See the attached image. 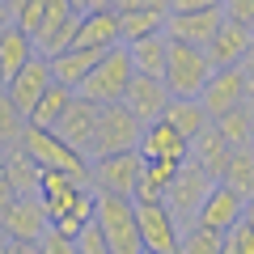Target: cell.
<instances>
[{
    "mask_svg": "<svg viewBox=\"0 0 254 254\" xmlns=\"http://www.w3.org/2000/svg\"><path fill=\"white\" fill-rule=\"evenodd\" d=\"M131 76H136V68H131L127 47H110V51L98 60V68L85 76V85L76 89V98L93 102V106H119V102L127 98Z\"/></svg>",
    "mask_w": 254,
    "mask_h": 254,
    "instance_id": "obj_1",
    "label": "cell"
},
{
    "mask_svg": "<svg viewBox=\"0 0 254 254\" xmlns=\"http://www.w3.org/2000/svg\"><path fill=\"white\" fill-rule=\"evenodd\" d=\"M17 148L38 165V170H60V174H72V178H89V157H81L76 148H68V144L51 131V127L26 123Z\"/></svg>",
    "mask_w": 254,
    "mask_h": 254,
    "instance_id": "obj_2",
    "label": "cell"
},
{
    "mask_svg": "<svg viewBox=\"0 0 254 254\" xmlns=\"http://www.w3.org/2000/svg\"><path fill=\"white\" fill-rule=\"evenodd\" d=\"M212 60L208 51L199 47H187V43H170V60H165V76L161 85L170 89V98H199L203 85L212 81Z\"/></svg>",
    "mask_w": 254,
    "mask_h": 254,
    "instance_id": "obj_3",
    "label": "cell"
},
{
    "mask_svg": "<svg viewBox=\"0 0 254 254\" xmlns=\"http://www.w3.org/2000/svg\"><path fill=\"white\" fill-rule=\"evenodd\" d=\"M140 140H144V123L123 102L119 106H102L98 131H93V144H89V161L115 157V153H140Z\"/></svg>",
    "mask_w": 254,
    "mask_h": 254,
    "instance_id": "obj_4",
    "label": "cell"
},
{
    "mask_svg": "<svg viewBox=\"0 0 254 254\" xmlns=\"http://www.w3.org/2000/svg\"><path fill=\"white\" fill-rule=\"evenodd\" d=\"M93 195H98V190H93ZM93 220H98L110 254H144V246H140V225H136V203H131V199L98 195V212H93Z\"/></svg>",
    "mask_w": 254,
    "mask_h": 254,
    "instance_id": "obj_5",
    "label": "cell"
},
{
    "mask_svg": "<svg viewBox=\"0 0 254 254\" xmlns=\"http://www.w3.org/2000/svg\"><path fill=\"white\" fill-rule=\"evenodd\" d=\"M212 187H216V178H212L203 165L182 161V170H178V178H174V187L165 190V208H170V216L178 220L182 233H187V229H195V216H199L203 199L212 195Z\"/></svg>",
    "mask_w": 254,
    "mask_h": 254,
    "instance_id": "obj_6",
    "label": "cell"
},
{
    "mask_svg": "<svg viewBox=\"0 0 254 254\" xmlns=\"http://www.w3.org/2000/svg\"><path fill=\"white\" fill-rule=\"evenodd\" d=\"M140 174H144V157L140 153H115V157H98L89 161V187L98 195H119V199H131L140 187Z\"/></svg>",
    "mask_w": 254,
    "mask_h": 254,
    "instance_id": "obj_7",
    "label": "cell"
},
{
    "mask_svg": "<svg viewBox=\"0 0 254 254\" xmlns=\"http://www.w3.org/2000/svg\"><path fill=\"white\" fill-rule=\"evenodd\" d=\"M199 102H203V110H208V119L216 123L220 115H229V110H237V106H254V85L246 81L242 68H216L212 81L203 85Z\"/></svg>",
    "mask_w": 254,
    "mask_h": 254,
    "instance_id": "obj_8",
    "label": "cell"
},
{
    "mask_svg": "<svg viewBox=\"0 0 254 254\" xmlns=\"http://www.w3.org/2000/svg\"><path fill=\"white\" fill-rule=\"evenodd\" d=\"M0 229L9 242H21V246H38L47 233H51V212L38 195H26V199H13V208L0 216Z\"/></svg>",
    "mask_w": 254,
    "mask_h": 254,
    "instance_id": "obj_9",
    "label": "cell"
},
{
    "mask_svg": "<svg viewBox=\"0 0 254 254\" xmlns=\"http://www.w3.org/2000/svg\"><path fill=\"white\" fill-rule=\"evenodd\" d=\"M136 225H140V246L144 254H178L182 229L170 216L165 203H136Z\"/></svg>",
    "mask_w": 254,
    "mask_h": 254,
    "instance_id": "obj_10",
    "label": "cell"
},
{
    "mask_svg": "<svg viewBox=\"0 0 254 254\" xmlns=\"http://www.w3.org/2000/svg\"><path fill=\"white\" fill-rule=\"evenodd\" d=\"M51 85H55V76H51V60H47V55H34V60H30L17 76L4 85V93L13 98V106H17L21 115H26V123H30L34 106L43 102V93L51 89Z\"/></svg>",
    "mask_w": 254,
    "mask_h": 254,
    "instance_id": "obj_11",
    "label": "cell"
},
{
    "mask_svg": "<svg viewBox=\"0 0 254 254\" xmlns=\"http://www.w3.org/2000/svg\"><path fill=\"white\" fill-rule=\"evenodd\" d=\"M98 119H102V106H93V102H85V98H72V106L60 115V123H55L51 131H55L68 148H76L81 157H89L93 131H98Z\"/></svg>",
    "mask_w": 254,
    "mask_h": 254,
    "instance_id": "obj_12",
    "label": "cell"
},
{
    "mask_svg": "<svg viewBox=\"0 0 254 254\" xmlns=\"http://www.w3.org/2000/svg\"><path fill=\"white\" fill-rule=\"evenodd\" d=\"M220 26H225V13L220 9H208V13H170V17H165V38L203 51V47L216 38Z\"/></svg>",
    "mask_w": 254,
    "mask_h": 254,
    "instance_id": "obj_13",
    "label": "cell"
},
{
    "mask_svg": "<svg viewBox=\"0 0 254 254\" xmlns=\"http://www.w3.org/2000/svg\"><path fill=\"white\" fill-rule=\"evenodd\" d=\"M242 216H246V199H242V195H233L225 182H216V187H212V195L203 199L195 225L208 229V233H220V237H225L233 225H242Z\"/></svg>",
    "mask_w": 254,
    "mask_h": 254,
    "instance_id": "obj_14",
    "label": "cell"
},
{
    "mask_svg": "<svg viewBox=\"0 0 254 254\" xmlns=\"http://www.w3.org/2000/svg\"><path fill=\"white\" fill-rule=\"evenodd\" d=\"M123 106L148 127V123H157V119L165 115V106H170V89H165L161 81H153V76H131Z\"/></svg>",
    "mask_w": 254,
    "mask_h": 254,
    "instance_id": "obj_15",
    "label": "cell"
},
{
    "mask_svg": "<svg viewBox=\"0 0 254 254\" xmlns=\"http://www.w3.org/2000/svg\"><path fill=\"white\" fill-rule=\"evenodd\" d=\"M140 157L144 161H190V140H182L165 119L144 127V140H140Z\"/></svg>",
    "mask_w": 254,
    "mask_h": 254,
    "instance_id": "obj_16",
    "label": "cell"
},
{
    "mask_svg": "<svg viewBox=\"0 0 254 254\" xmlns=\"http://www.w3.org/2000/svg\"><path fill=\"white\" fill-rule=\"evenodd\" d=\"M106 51H93V47H68V51H60V55H51V76H55V85H64V89H81L85 85V76L98 68V60Z\"/></svg>",
    "mask_w": 254,
    "mask_h": 254,
    "instance_id": "obj_17",
    "label": "cell"
},
{
    "mask_svg": "<svg viewBox=\"0 0 254 254\" xmlns=\"http://www.w3.org/2000/svg\"><path fill=\"white\" fill-rule=\"evenodd\" d=\"M254 47V30L246 26H233V21H225V26L216 30V38H212L203 51H208L212 68H237V64L246 60V51Z\"/></svg>",
    "mask_w": 254,
    "mask_h": 254,
    "instance_id": "obj_18",
    "label": "cell"
},
{
    "mask_svg": "<svg viewBox=\"0 0 254 254\" xmlns=\"http://www.w3.org/2000/svg\"><path fill=\"white\" fill-rule=\"evenodd\" d=\"M38 55V47H34V38L26 34V30L13 21V26H4L0 30V76H4V85L13 81V76L26 68L30 60Z\"/></svg>",
    "mask_w": 254,
    "mask_h": 254,
    "instance_id": "obj_19",
    "label": "cell"
},
{
    "mask_svg": "<svg viewBox=\"0 0 254 254\" xmlns=\"http://www.w3.org/2000/svg\"><path fill=\"white\" fill-rule=\"evenodd\" d=\"M72 47H93V51H110V47H123L119 34V13H85L81 26H76V43Z\"/></svg>",
    "mask_w": 254,
    "mask_h": 254,
    "instance_id": "obj_20",
    "label": "cell"
},
{
    "mask_svg": "<svg viewBox=\"0 0 254 254\" xmlns=\"http://www.w3.org/2000/svg\"><path fill=\"white\" fill-rule=\"evenodd\" d=\"M161 119L178 131L182 140H199L203 131L212 127V119H208V110H203L199 98H170V106H165Z\"/></svg>",
    "mask_w": 254,
    "mask_h": 254,
    "instance_id": "obj_21",
    "label": "cell"
},
{
    "mask_svg": "<svg viewBox=\"0 0 254 254\" xmlns=\"http://www.w3.org/2000/svg\"><path fill=\"white\" fill-rule=\"evenodd\" d=\"M182 165L178 161H144V174H140V187L131 195V203H165V190L174 187Z\"/></svg>",
    "mask_w": 254,
    "mask_h": 254,
    "instance_id": "obj_22",
    "label": "cell"
},
{
    "mask_svg": "<svg viewBox=\"0 0 254 254\" xmlns=\"http://www.w3.org/2000/svg\"><path fill=\"white\" fill-rule=\"evenodd\" d=\"M127 55H131L136 76H153V81H161V76H165V60H170V38H165V34L140 38V43L127 47Z\"/></svg>",
    "mask_w": 254,
    "mask_h": 254,
    "instance_id": "obj_23",
    "label": "cell"
},
{
    "mask_svg": "<svg viewBox=\"0 0 254 254\" xmlns=\"http://www.w3.org/2000/svg\"><path fill=\"white\" fill-rule=\"evenodd\" d=\"M229 153H233V148L225 144V136H220L216 127H208L199 140H190V161L203 165L216 182H220V174H225V165H229Z\"/></svg>",
    "mask_w": 254,
    "mask_h": 254,
    "instance_id": "obj_24",
    "label": "cell"
},
{
    "mask_svg": "<svg viewBox=\"0 0 254 254\" xmlns=\"http://www.w3.org/2000/svg\"><path fill=\"white\" fill-rule=\"evenodd\" d=\"M0 174L9 178V187L17 190L21 199H26V195H38V187H43V170H38V165L30 161L21 148H9V153H4V165H0Z\"/></svg>",
    "mask_w": 254,
    "mask_h": 254,
    "instance_id": "obj_25",
    "label": "cell"
},
{
    "mask_svg": "<svg viewBox=\"0 0 254 254\" xmlns=\"http://www.w3.org/2000/svg\"><path fill=\"white\" fill-rule=\"evenodd\" d=\"M220 182H225L233 195H242L246 203L254 199V144L229 153V165H225V174H220Z\"/></svg>",
    "mask_w": 254,
    "mask_h": 254,
    "instance_id": "obj_26",
    "label": "cell"
},
{
    "mask_svg": "<svg viewBox=\"0 0 254 254\" xmlns=\"http://www.w3.org/2000/svg\"><path fill=\"white\" fill-rule=\"evenodd\" d=\"M212 127L225 136L229 148H250V144H254V106H237V110H229V115H220Z\"/></svg>",
    "mask_w": 254,
    "mask_h": 254,
    "instance_id": "obj_27",
    "label": "cell"
},
{
    "mask_svg": "<svg viewBox=\"0 0 254 254\" xmlns=\"http://www.w3.org/2000/svg\"><path fill=\"white\" fill-rule=\"evenodd\" d=\"M119 34H123V47H131L140 38L165 34V17L161 13H119Z\"/></svg>",
    "mask_w": 254,
    "mask_h": 254,
    "instance_id": "obj_28",
    "label": "cell"
},
{
    "mask_svg": "<svg viewBox=\"0 0 254 254\" xmlns=\"http://www.w3.org/2000/svg\"><path fill=\"white\" fill-rule=\"evenodd\" d=\"M72 98H76L72 89H64V85H51V89L43 93V102L34 106L30 123H34V127H55V123H60V115L72 106Z\"/></svg>",
    "mask_w": 254,
    "mask_h": 254,
    "instance_id": "obj_29",
    "label": "cell"
},
{
    "mask_svg": "<svg viewBox=\"0 0 254 254\" xmlns=\"http://www.w3.org/2000/svg\"><path fill=\"white\" fill-rule=\"evenodd\" d=\"M21 131H26V115L13 106V98L0 89V148L9 153V148L21 144Z\"/></svg>",
    "mask_w": 254,
    "mask_h": 254,
    "instance_id": "obj_30",
    "label": "cell"
},
{
    "mask_svg": "<svg viewBox=\"0 0 254 254\" xmlns=\"http://www.w3.org/2000/svg\"><path fill=\"white\" fill-rule=\"evenodd\" d=\"M178 254H225V237L220 233H208V229H187L178 242Z\"/></svg>",
    "mask_w": 254,
    "mask_h": 254,
    "instance_id": "obj_31",
    "label": "cell"
},
{
    "mask_svg": "<svg viewBox=\"0 0 254 254\" xmlns=\"http://www.w3.org/2000/svg\"><path fill=\"white\" fill-rule=\"evenodd\" d=\"M220 13H225V21H233V26L254 30V0H220Z\"/></svg>",
    "mask_w": 254,
    "mask_h": 254,
    "instance_id": "obj_32",
    "label": "cell"
},
{
    "mask_svg": "<svg viewBox=\"0 0 254 254\" xmlns=\"http://www.w3.org/2000/svg\"><path fill=\"white\" fill-rule=\"evenodd\" d=\"M225 254H254V229L246 220L225 233Z\"/></svg>",
    "mask_w": 254,
    "mask_h": 254,
    "instance_id": "obj_33",
    "label": "cell"
},
{
    "mask_svg": "<svg viewBox=\"0 0 254 254\" xmlns=\"http://www.w3.org/2000/svg\"><path fill=\"white\" fill-rule=\"evenodd\" d=\"M76 254H110V246H106V237H102L98 220H93V225H85L81 233H76Z\"/></svg>",
    "mask_w": 254,
    "mask_h": 254,
    "instance_id": "obj_34",
    "label": "cell"
},
{
    "mask_svg": "<svg viewBox=\"0 0 254 254\" xmlns=\"http://www.w3.org/2000/svg\"><path fill=\"white\" fill-rule=\"evenodd\" d=\"M115 13H161V17H170V0H115Z\"/></svg>",
    "mask_w": 254,
    "mask_h": 254,
    "instance_id": "obj_35",
    "label": "cell"
},
{
    "mask_svg": "<svg viewBox=\"0 0 254 254\" xmlns=\"http://www.w3.org/2000/svg\"><path fill=\"white\" fill-rule=\"evenodd\" d=\"M38 246H43V254H76V242H72V237H60L55 229H51Z\"/></svg>",
    "mask_w": 254,
    "mask_h": 254,
    "instance_id": "obj_36",
    "label": "cell"
},
{
    "mask_svg": "<svg viewBox=\"0 0 254 254\" xmlns=\"http://www.w3.org/2000/svg\"><path fill=\"white\" fill-rule=\"evenodd\" d=\"M220 9V0H170V13H208Z\"/></svg>",
    "mask_w": 254,
    "mask_h": 254,
    "instance_id": "obj_37",
    "label": "cell"
},
{
    "mask_svg": "<svg viewBox=\"0 0 254 254\" xmlns=\"http://www.w3.org/2000/svg\"><path fill=\"white\" fill-rule=\"evenodd\" d=\"M13 199H17V190H13V187H9V178L0 174V216H4V212L13 208Z\"/></svg>",
    "mask_w": 254,
    "mask_h": 254,
    "instance_id": "obj_38",
    "label": "cell"
},
{
    "mask_svg": "<svg viewBox=\"0 0 254 254\" xmlns=\"http://www.w3.org/2000/svg\"><path fill=\"white\" fill-rule=\"evenodd\" d=\"M30 4H34V0H4V9H9V13H13V21H17V17H21V13H26V9H30Z\"/></svg>",
    "mask_w": 254,
    "mask_h": 254,
    "instance_id": "obj_39",
    "label": "cell"
},
{
    "mask_svg": "<svg viewBox=\"0 0 254 254\" xmlns=\"http://www.w3.org/2000/svg\"><path fill=\"white\" fill-rule=\"evenodd\" d=\"M9 254H43V246H21V242H9Z\"/></svg>",
    "mask_w": 254,
    "mask_h": 254,
    "instance_id": "obj_40",
    "label": "cell"
},
{
    "mask_svg": "<svg viewBox=\"0 0 254 254\" xmlns=\"http://www.w3.org/2000/svg\"><path fill=\"white\" fill-rule=\"evenodd\" d=\"M115 9V0H89V13H110Z\"/></svg>",
    "mask_w": 254,
    "mask_h": 254,
    "instance_id": "obj_41",
    "label": "cell"
},
{
    "mask_svg": "<svg viewBox=\"0 0 254 254\" xmlns=\"http://www.w3.org/2000/svg\"><path fill=\"white\" fill-rule=\"evenodd\" d=\"M68 9H72V13H81V17H85V13H89V0H68Z\"/></svg>",
    "mask_w": 254,
    "mask_h": 254,
    "instance_id": "obj_42",
    "label": "cell"
},
{
    "mask_svg": "<svg viewBox=\"0 0 254 254\" xmlns=\"http://www.w3.org/2000/svg\"><path fill=\"white\" fill-rule=\"evenodd\" d=\"M4 26H13V13L4 9V0H0V30H4Z\"/></svg>",
    "mask_w": 254,
    "mask_h": 254,
    "instance_id": "obj_43",
    "label": "cell"
},
{
    "mask_svg": "<svg viewBox=\"0 0 254 254\" xmlns=\"http://www.w3.org/2000/svg\"><path fill=\"white\" fill-rule=\"evenodd\" d=\"M242 220H246V225L254 229V203H246V216H242Z\"/></svg>",
    "mask_w": 254,
    "mask_h": 254,
    "instance_id": "obj_44",
    "label": "cell"
},
{
    "mask_svg": "<svg viewBox=\"0 0 254 254\" xmlns=\"http://www.w3.org/2000/svg\"><path fill=\"white\" fill-rule=\"evenodd\" d=\"M4 242H9V237H4V229H0V246H4Z\"/></svg>",
    "mask_w": 254,
    "mask_h": 254,
    "instance_id": "obj_45",
    "label": "cell"
},
{
    "mask_svg": "<svg viewBox=\"0 0 254 254\" xmlns=\"http://www.w3.org/2000/svg\"><path fill=\"white\" fill-rule=\"evenodd\" d=\"M0 254H9V242H4V246H0Z\"/></svg>",
    "mask_w": 254,
    "mask_h": 254,
    "instance_id": "obj_46",
    "label": "cell"
},
{
    "mask_svg": "<svg viewBox=\"0 0 254 254\" xmlns=\"http://www.w3.org/2000/svg\"><path fill=\"white\" fill-rule=\"evenodd\" d=\"M0 165H4V148H0Z\"/></svg>",
    "mask_w": 254,
    "mask_h": 254,
    "instance_id": "obj_47",
    "label": "cell"
},
{
    "mask_svg": "<svg viewBox=\"0 0 254 254\" xmlns=\"http://www.w3.org/2000/svg\"><path fill=\"white\" fill-rule=\"evenodd\" d=\"M0 89H4V76H0Z\"/></svg>",
    "mask_w": 254,
    "mask_h": 254,
    "instance_id": "obj_48",
    "label": "cell"
},
{
    "mask_svg": "<svg viewBox=\"0 0 254 254\" xmlns=\"http://www.w3.org/2000/svg\"><path fill=\"white\" fill-rule=\"evenodd\" d=\"M250 203H254V199H250Z\"/></svg>",
    "mask_w": 254,
    "mask_h": 254,
    "instance_id": "obj_49",
    "label": "cell"
}]
</instances>
